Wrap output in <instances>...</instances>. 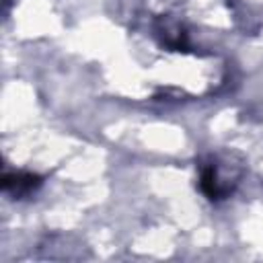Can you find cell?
<instances>
[{
  "instance_id": "3",
  "label": "cell",
  "mask_w": 263,
  "mask_h": 263,
  "mask_svg": "<svg viewBox=\"0 0 263 263\" xmlns=\"http://www.w3.org/2000/svg\"><path fill=\"white\" fill-rule=\"evenodd\" d=\"M156 31H158V35L162 37V43H164L166 47L183 49V47H187V43H189V41H187V33H185L183 27H181L179 23H175V21H166V18L158 21Z\"/></svg>"
},
{
  "instance_id": "1",
  "label": "cell",
  "mask_w": 263,
  "mask_h": 263,
  "mask_svg": "<svg viewBox=\"0 0 263 263\" xmlns=\"http://www.w3.org/2000/svg\"><path fill=\"white\" fill-rule=\"evenodd\" d=\"M197 171H199V191L210 201L226 199L232 193L236 181H232V177L224 173V168H222L218 158H214V156L203 158L199 162Z\"/></svg>"
},
{
  "instance_id": "2",
  "label": "cell",
  "mask_w": 263,
  "mask_h": 263,
  "mask_svg": "<svg viewBox=\"0 0 263 263\" xmlns=\"http://www.w3.org/2000/svg\"><path fill=\"white\" fill-rule=\"evenodd\" d=\"M43 179L35 173L29 171H14V173H4L2 177V191L10 195L12 199H25L33 195L41 187Z\"/></svg>"
}]
</instances>
